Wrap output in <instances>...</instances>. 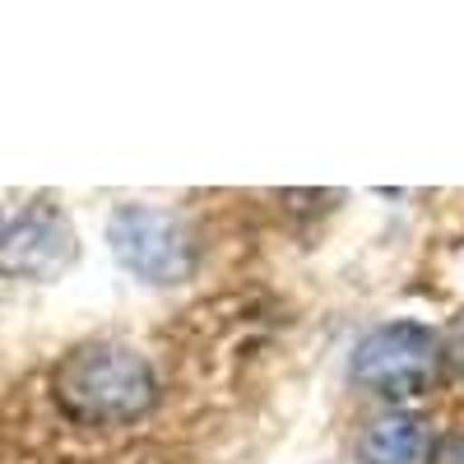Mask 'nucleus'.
Here are the masks:
<instances>
[{
    "label": "nucleus",
    "instance_id": "39448f33",
    "mask_svg": "<svg viewBox=\"0 0 464 464\" xmlns=\"http://www.w3.org/2000/svg\"><path fill=\"white\" fill-rule=\"evenodd\" d=\"M362 464H428L432 459V428L413 413L376 418L358 441Z\"/></svg>",
    "mask_w": 464,
    "mask_h": 464
},
{
    "label": "nucleus",
    "instance_id": "423d86ee",
    "mask_svg": "<svg viewBox=\"0 0 464 464\" xmlns=\"http://www.w3.org/2000/svg\"><path fill=\"white\" fill-rule=\"evenodd\" d=\"M450 367H455L459 381H464V316H459L455 330H450Z\"/></svg>",
    "mask_w": 464,
    "mask_h": 464
},
{
    "label": "nucleus",
    "instance_id": "0eeeda50",
    "mask_svg": "<svg viewBox=\"0 0 464 464\" xmlns=\"http://www.w3.org/2000/svg\"><path fill=\"white\" fill-rule=\"evenodd\" d=\"M441 464H464V437H455V441L446 446V455H441Z\"/></svg>",
    "mask_w": 464,
    "mask_h": 464
},
{
    "label": "nucleus",
    "instance_id": "7ed1b4c3",
    "mask_svg": "<svg viewBox=\"0 0 464 464\" xmlns=\"http://www.w3.org/2000/svg\"><path fill=\"white\" fill-rule=\"evenodd\" d=\"M432 362H437V343H432V330L418 325V321H391L372 330L358 348H353V381L372 385V391L391 395V400H404V395H418L432 376Z\"/></svg>",
    "mask_w": 464,
    "mask_h": 464
},
{
    "label": "nucleus",
    "instance_id": "f257e3e1",
    "mask_svg": "<svg viewBox=\"0 0 464 464\" xmlns=\"http://www.w3.org/2000/svg\"><path fill=\"white\" fill-rule=\"evenodd\" d=\"M52 400L80 428H126L153 409L159 376L126 343H84L56 362Z\"/></svg>",
    "mask_w": 464,
    "mask_h": 464
},
{
    "label": "nucleus",
    "instance_id": "f03ea898",
    "mask_svg": "<svg viewBox=\"0 0 464 464\" xmlns=\"http://www.w3.org/2000/svg\"><path fill=\"white\" fill-rule=\"evenodd\" d=\"M111 251L130 275L149 284H181L196 265V246L190 232L172 209H153V205H121L107 223Z\"/></svg>",
    "mask_w": 464,
    "mask_h": 464
},
{
    "label": "nucleus",
    "instance_id": "20e7f679",
    "mask_svg": "<svg viewBox=\"0 0 464 464\" xmlns=\"http://www.w3.org/2000/svg\"><path fill=\"white\" fill-rule=\"evenodd\" d=\"M70 260V232L56 214H24L0 227V269L10 275H56Z\"/></svg>",
    "mask_w": 464,
    "mask_h": 464
}]
</instances>
